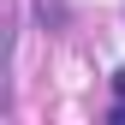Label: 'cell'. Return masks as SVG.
I'll return each instance as SVG.
<instances>
[{
  "mask_svg": "<svg viewBox=\"0 0 125 125\" xmlns=\"http://www.w3.org/2000/svg\"><path fill=\"white\" fill-rule=\"evenodd\" d=\"M113 95H119V101H125V72H113Z\"/></svg>",
  "mask_w": 125,
  "mask_h": 125,
  "instance_id": "cell-1",
  "label": "cell"
}]
</instances>
